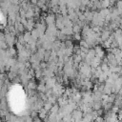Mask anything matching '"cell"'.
<instances>
[{
    "mask_svg": "<svg viewBox=\"0 0 122 122\" xmlns=\"http://www.w3.org/2000/svg\"><path fill=\"white\" fill-rule=\"evenodd\" d=\"M44 21H45V24H47V25L53 24L54 21H55V15H53V14H47L45 19H44Z\"/></svg>",
    "mask_w": 122,
    "mask_h": 122,
    "instance_id": "1",
    "label": "cell"
},
{
    "mask_svg": "<svg viewBox=\"0 0 122 122\" xmlns=\"http://www.w3.org/2000/svg\"><path fill=\"white\" fill-rule=\"evenodd\" d=\"M36 90H37L39 92H45L47 91V88H46L45 83L40 82V83H39V84L36 86Z\"/></svg>",
    "mask_w": 122,
    "mask_h": 122,
    "instance_id": "2",
    "label": "cell"
},
{
    "mask_svg": "<svg viewBox=\"0 0 122 122\" xmlns=\"http://www.w3.org/2000/svg\"><path fill=\"white\" fill-rule=\"evenodd\" d=\"M31 38V35H30V31H27L25 33H23V39H24V42L25 43H28L29 40Z\"/></svg>",
    "mask_w": 122,
    "mask_h": 122,
    "instance_id": "3",
    "label": "cell"
},
{
    "mask_svg": "<svg viewBox=\"0 0 122 122\" xmlns=\"http://www.w3.org/2000/svg\"><path fill=\"white\" fill-rule=\"evenodd\" d=\"M36 86L37 85H36V83L34 81H29L28 82V85H27V87H28L29 90H33V91L36 89Z\"/></svg>",
    "mask_w": 122,
    "mask_h": 122,
    "instance_id": "4",
    "label": "cell"
}]
</instances>
